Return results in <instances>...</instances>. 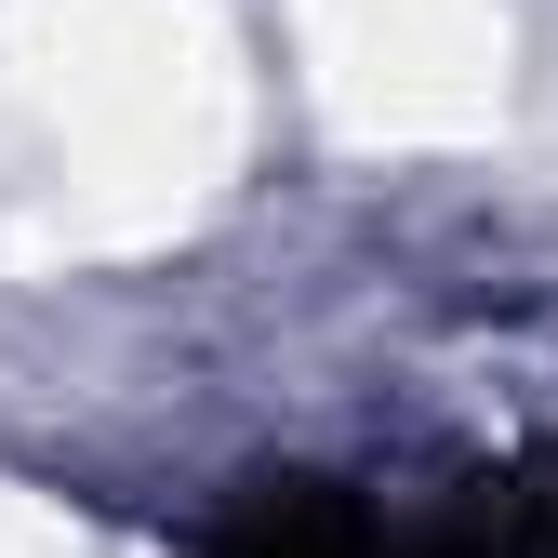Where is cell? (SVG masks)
Returning <instances> with one entry per match:
<instances>
[{
    "mask_svg": "<svg viewBox=\"0 0 558 558\" xmlns=\"http://www.w3.org/2000/svg\"><path fill=\"white\" fill-rule=\"evenodd\" d=\"M214 558H386V532L345 506V493H306V478H279V493H253V506L214 532Z\"/></svg>",
    "mask_w": 558,
    "mask_h": 558,
    "instance_id": "cell-1",
    "label": "cell"
}]
</instances>
